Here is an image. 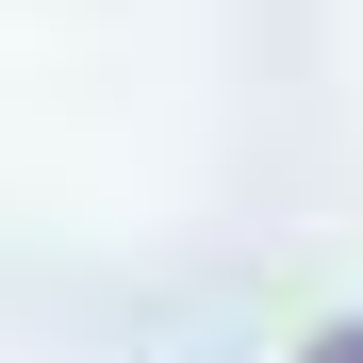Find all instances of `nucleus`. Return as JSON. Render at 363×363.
<instances>
[{"mask_svg": "<svg viewBox=\"0 0 363 363\" xmlns=\"http://www.w3.org/2000/svg\"><path fill=\"white\" fill-rule=\"evenodd\" d=\"M297 363H363V314H330V330H314V347H297Z\"/></svg>", "mask_w": 363, "mask_h": 363, "instance_id": "nucleus-1", "label": "nucleus"}]
</instances>
